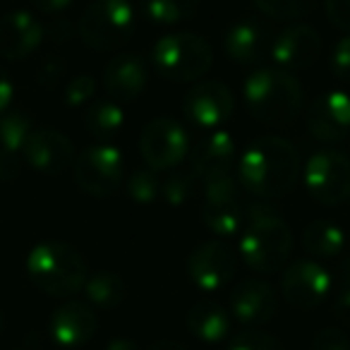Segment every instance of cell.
Returning a JSON list of instances; mask_svg holds the SVG:
<instances>
[{
  "instance_id": "43",
  "label": "cell",
  "mask_w": 350,
  "mask_h": 350,
  "mask_svg": "<svg viewBox=\"0 0 350 350\" xmlns=\"http://www.w3.org/2000/svg\"><path fill=\"white\" fill-rule=\"evenodd\" d=\"M149 350H187V348L178 343V340H156Z\"/></svg>"
},
{
  "instance_id": "19",
  "label": "cell",
  "mask_w": 350,
  "mask_h": 350,
  "mask_svg": "<svg viewBox=\"0 0 350 350\" xmlns=\"http://www.w3.org/2000/svg\"><path fill=\"white\" fill-rule=\"evenodd\" d=\"M96 326L98 319L94 314L92 305L79 300H70L65 305H60L49 321L51 338L60 348H68V350L82 348L84 343H89L94 338V334H96Z\"/></svg>"
},
{
  "instance_id": "21",
  "label": "cell",
  "mask_w": 350,
  "mask_h": 350,
  "mask_svg": "<svg viewBox=\"0 0 350 350\" xmlns=\"http://www.w3.org/2000/svg\"><path fill=\"white\" fill-rule=\"evenodd\" d=\"M146 84H149V68H146L144 58H139L137 53L116 55L108 60L106 70H103V87L118 103L139 98Z\"/></svg>"
},
{
  "instance_id": "6",
  "label": "cell",
  "mask_w": 350,
  "mask_h": 350,
  "mask_svg": "<svg viewBox=\"0 0 350 350\" xmlns=\"http://www.w3.org/2000/svg\"><path fill=\"white\" fill-rule=\"evenodd\" d=\"M137 10L130 0H94L79 20V39L94 51H116L132 39Z\"/></svg>"
},
{
  "instance_id": "16",
  "label": "cell",
  "mask_w": 350,
  "mask_h": 350,
  "mask_svg": "<svg viewBox=\"0 0 350 350\" xmlns=\"http://www.w3.org/2000/svg\"><path fill=\"white\" fill-rule=\"evenodd\" d=\"M238 161V142L228 130H211L190 149V173L197 180L209 183L230 175Z\"/></svg>"
},
{
  "instance_id": "11",
  "label": "cell",
  "mask_w": 350,
  "mask_h": 350,
  "mask_svg": "<svg viewBox=\"0 0 350 350\" xmlns=\"http://www.w3.org/2000/svg\"><path fill=\"white\" fill-rule=\"evenodd\" d=\"M331 288H334L331 271L324 264L314 262V259L293 262L291 267L283 271V278H281L283 297H286L288 305L297 307V310L319 307L321 302L331 295Z\"/></svg>"
},
{
  "instance_id": "26",
  "label": "cell",
  "mask_w": 350,
  "mask_h": 350,
  "mask_svg": "<svg viewBox=\"0 0 350 350\" xmlns=\"http://www.w3.org/2000/svg\"><path fill=\"white\" fill-rule=\"evenodd\" d=\"M200 10V0H139V12L151 25L173 27L190 22Z\"/></svg>"
},
{
  "instance_id": "22",
  "label": "cell",
  "mask_w": 350,
  "mask_h": 350,
  "mask_svg": "<svg viewBox=\"0 0 350 350\" xmlns=\"http://www.w3.org/2000/svg\"><path fill=\"white\" fill-rule=\"evenodd\" d=\"M269 31L257 20H240L226 31L224 53L230 63L254 65L269 53Z\"/></svg>"
},
{
  "instance_id": "25",
  "label": "cell",
  "mask_w": 350,
  "mask_h": 350,
  "mask_svg": "<svg viewBox=\"0 0 350 350\" xmlns=\"http://www.w3.org/2000/svg\"><path fill=\"white\" fill-rule=\"evenodd\" d=\"M122 125H125V113L113 98L96 101L84 113V127L94 139H98V144H108V139H113L122 130Z\"/></svg>"
},
{
  "instance_id": "46",
  "label": "cell",
  "mask_w": 350,
  "mask_h": 350,
  "mask_svg": "<svg viewBox=\"0 0 350 350\" xmlns=\"http://www.w3.org/2000/svg\"><path fill=\"white\" fill-rule=\"evenodd\" d=\"M17 350H22V348H17Z\"/></svg>"
},
{
  "instance_id": "17",
  "label": "cell",
  "mask_w": 350,
  "mask_h": 350,
  "mask_svg": "<svg viewBox=\"0 0 350 350\" xmlns=\"http://www.w3.org/2000/svg\"><path fill=\"white\" fill-rule=\"evenodd\" d=\"M22 156L36 173L60 175L75 163V146L63 132L41 127V130H31Z\"/></svg>"
},
{
  "instance_id": "47",
  "label": "cell",
  "mask_w": 350,
  "mask_h": 350,
  "mask_svg": "<svg viewBox=\"0 0 350 350\" xmlns=\"http://www.w3.org/2000/svg\"><path fill=\"white\" fill-rule=\"evenodd\" d=\"M348 202H350V200H348Z\"/></svg>"
},
{
  "instance_id": "18",
  "label": "cell",
  "mask_w": 350,
  "mask_h": 350,
  "mask_svg": "<svg viewBox=\"0 0 350 350\" xmlns=\"http://www.w3.org/2000/svg\"><path fill=\"white\" fill-rule=\"evenodd\" d=\"M276 291L262 278H245L230 293V314L250 329L269 324L276 317Z\"/></svg>"
},
{
  "instance_id": "2",
  "label": "cell",
  "mask_w": 350,
  "mask_h": 350,
  "mask_svg": "<svg viewBox=\"0 0 350 350\" xmlns=\"http://www.w3.org/2000/svg\"><path fill=\"white\" fill-rule=\"evenodd\" d=\"M293 233L283 216L269 204L247 206L240 230L238 254L247 269L257 273H276L291 257Z\"/></svg>"
},
{
  "instance_id": "14",
  "label": "cell",
  "mask_w": 350,
  "mask_h": 350,
  "mask_svg": "<svg viewBox=\"0 0 350 350\" xmlns=\"http://www.w3.org/2000/svg\"><path fill=\"white\" fill-rule=\"evenodd\" d=\"M269 55L273 60V68L291 75L302 72L319 60L321 36L310 25H293L271 41Z\"/></svg>"
},
{
  "instance_id": "37",
  "label": "cell",
  "mask_w": 350,
  "mask_h": 350,
  "mask_svg": "<svg viewBox=\"0 0 350 350\" xmlns=\"http://www.w3.org/2000/svg\"><path fill=\"white\" fill-rule=\"evenodd\" d=\"M22 170V154H12V151L0 149V180H15Z\"/></svg>"
},
{
  "instance_id": "28",
  "label": "cell",
  "mask_w": 350,
  "mask_h": 350,
  "mask_svg": "<svg viewBox=\"0 0 350 350\" xmlns=\"http://www.w3.org/2000/svg\"><path fill=\"white\" fill-rule=\"evenodd\" d=\"M31 130H34V122H31L29 113L20 111V108H10L0 116V149L22 154Z\"/></svg>"
},
{
  "instance_id": "7",
  "label": "cell",
  "mask_w": 350,
  "mask_h": 350,
  "mask_svg": "<svg viewBox=\"0 0 350 350\" xmlns=\"http://www.w3.org/2000/svg\"><path fill=\"white\" fill-rule=\"evenodd\" d=\"M307 195L324 206H340L350 200V159L343 151L319 149L302 168Z\"/></svg>"
},
{
  "instance_id": "3",
  "label": "cell",
  "mask_w": 350,
  "mask_h": 350,
  "mask_svg": "<svg viewBox=\"0 0 350 350\" xmlns=\"http://www.w3.org/2000/svg\"><path fill=\"white\" fill-rule=\"evenodd\" d=\"M245 106L259 122L283 127L302 111V84L278 68H259L245 79Z\"/></svg>"
},
{
  "instance_id": "35",
  "label": "cell",
  "mask_w": 350,
  "mask_h": 350,
  "mask_svg": "<svg viewBox=\"0 0 350 350\" xmlns=\"http://www.w3.org/2000/svg\"><path fill=\"white\" fill-rule=\"evenodd\" d=\"M312 350H350V338L340 329L326 326V329L317 331Z\"/></svg>"
},
{
  "instance_id": "24",
  "label": "cell",
  "mask_w": 350,
  "mask_h": 350,
  "mask_svg": "<svg viewBox=\"0 0 350 350\" xmlns=\"http://www.w3.org/2000/svg\"><path fill=\"white\" fill-rule=\"evenodd\" d=\"M302 247L307 250V254H312L317 259L338 257L345 247V233L334 221H326V219L312 221L302 230Z\"/></svg>"
},
{
  "instance_id": "33",
  "label": "cell",
  "mask_w": 350,
  "mask_h": 350,
  "mask_svg": "<svg viewBox=\"0 0 350 350\" xmlns=\"http://www.w3.org/2000/svg\"><path fill=\"white\" fill-rule=\"evenodd\" d=\"M94 94H96V79L92 75H77L68 82L63 94V101L68 103L70 108H79L87 101H92Z\"/></svg>"
},
{
  "instance_id": "15",
  "label": "cell",
  "mask_w": 350,
  "mask_h": 350,
  "mask_svg": "<svg viewBox=\"0 0 350 350\" xmlns=\"http://www.w3.org/2000/svg\"><path fill=\"white\" fill-rule=\"evenodd\" d=\"M307 130L324 144H338L350 135V94L329 89L312 101L307 113Z\"/></svg>"
},
{
  "instance_id": "20",
  "label": "cell",
  "mask_w": 350,
  "mask_h": 350,
  "mask_svg": "<svg viewBox=\"0 0 350 350\" xmlns=\"http://www.w3.org/2000/svg\"><path fill=\"white\" fill-rule=\"evenodd\" d=\"M46 39V27L31 12L15 10L0 17V55L5 60H25Z\"/></svg>"
},
{
  "instance_id": "23",
  "label": "cell",
  "mask_w": 350,
  "mask_h": 350,
  "mask_svg": "<svg viewBox=\"0 0 350 350\" xmlns=\"http://www.w3.org/2000/svg\"><path fill=\"white\" fill-rule=\"evenodd\" d=\"M187 329L204 343H219L230 334V314L214 300H202L187 312Z\"/></svg>"
},
{
  "instance_id": "8",
  "label": "cell",
  "mask_w": 350,
  "mask_h": 350,
  "mask_svg": "<svg viewBox=\"0 0 350 350\" xmlns=\"http://www.w3.org/2000/svg\"><path fill=\"white\" fill-rule=\"evenodd\" d=\"M75 183L92 197H111L125 178V156L113 144L87 146L75 156Z\"/></svg>"
},
{
  "instance_id": "4",
  "label": "cell",
  "mask_w": 350,
  "mask_h": 350,
  "mask_svg": "<svg viewBox=\"0 0 350 350\" xmlns=\"http://www.w3.org/2000/svg\"><path fill=\"white\" fill-rule=\"evenodd\" d=\"M27 273L31 283L46 295L68 297L84 288L87 281V262L68 243L46 240L31 247L27 257Z\"/></svg>"
},
{
  "instance_id": "29",
  "label": "cell",
  "mask_w": 350,
  "mask_h": 350,
  "mask_svg": "<svg viewBox=\"0 0 350 350\" xmlns=\"http://www.w3.org/2000/svg\"><path fill=\"white\" fill-rule=\"evenodd\" d=\"M161 187H163V178L159 170L142 165L127 178V195L135 204L149 206L161 200Z\"/></svg>"
},
{
  "instance_id": "13",
  "label": "cell",
  "mask_w": 350,
  "mask_h": 350,
  "mask_svg": "<svg viewBox=\"0 0 350 350\" xmlns=\"http://www.w3.org/2000/svg\"><path fill=\"white\" fill-rule=\"evenodd\" d=\"M235 267H238V257L230 245L219 238L197 245L187 259V273L192 283L204 293L221 291L235 276Z\"/></svg>"
},
{
  "instance_id": "36",
  "label": "cell",
  "mask_w": 350,
  "mask_h": 350,
  "mask_svg": "<svg viewBox=\"0 0 350 350\" xmlns=\"http://www.w3.org/2000/svg\"><path fill=\"white\" fill-rule=\"evenodd\" d=\"M324 10L336 29L350 34V0H324Z\"/></svg>"
},
{
  "instance_id": "10",
  "label": "cell",
  "mask_w": 350,
  "mask_h": 350,
  "mask_svg": "<svg viewBox=\"0 0 350 350\" xmlns=\"http://www.w3.org/2000/svg\"><path fill=\"white\" fill-rule=\"evenodd\" d=\"M139 154L144 165L168 173L190 156V135L173 118H154L139 135Z\"/></svg>"
},
{
  "instance_id": "27",
  "label": "cell",
  "mask_w": 350,
  "mask_h": 350,
  "mask_svg": "<svg viewBox=\"0 0 350 350\" xmlns=\"http://www.w3.org/2000/svg\"><path fill=\"white\" fill-rule=\"evenodd\" d=\"M82 291L87 295V305L101 307V310H113L125 300V281L113 271H98L94 276H87Z\"/></svg>"
},
{
  "instance_id": "5",
  "label": "cell",
  "mask_w": 350,
  "mask_h": 350,
  "mask_svg": "<svg viewBox=\"0 0 350 350\" xmlns=\"http://www.w3.org/2000/svg\"><path fill=\"white\" fill-rule=\"evenodd\" d=\"M151 60L161 77L187 84L197 82L209 72L214 63V51L204 36L192 34V31H175L156 41Z\"/></svg>"
},
{
  "instance_id": "39",
  "label": "cell",
  "mask_w": 350,
  "mask_h": 350,
  "mask_svg": "<svg viewBox=\"0 0 350 350\" xmlns=\"http://www.w3.org/2000/svg\"><path fill=\"white\" fill-rule=\"evenodd\" d=\"M12 101H15V84H12L10 75L0 68V116L10 111Z\"/></svg>"
},
{
  "instance_id": "34",
  "label": "cell",
  "mask_w": 350,
  "mask_h": 350,
  "mask_svg": "<svg viewBox=\"0 0 350 350\" xmlns=\"http://www.w3.org/2000/svg\"><path fill=\"white\" fill-rule=\"evenodd\" d=\"M331 72H334L336 79L350 84V34H345L343 39H338L331 49Z\"/></svg>"
},
{
  "instance_id": "12",
  "label": "cell",
  "mask_w": 350,
  "mask_h": 350,
  "mask_svg": "<svg viewBox=\"0 0 350 350\" xmlns=\"http://www.w3.org/2000/svg\"><path fill=\"white\" fill-rule=\"evenodd\" d=\"M233 92L219 79L197 82L183 98V113L200 130H219L233 113Z\"/></svg>"
},
{
  "instance_id": "45",
  "label": "cell",
  "mask_w": 350,
  "mask_h": 350,
  "mask_svg": "<svg viewBox=\"0 0 350 350\" xmlns=\"http://www.w3.org/2000/svg\"><path fill=\"white\" fill-rule=\"evenodd\" d=\"M0 331H3V317H0Z\"/></svg>"
},
{
  "instance_id": "1",
  "label": "cell",
  "mask_w": 350,
  "mask_h": 350,
  "mask_svg": "<svg viewBox=\"0 0 350 350\" xmlns=\"http://www.w3.org/2000/svg\"><path fill=\"white\" fill-rule=\"evenodd\" d=\"M300 159L295 146L276 135L254 139L238 159V185L259 200H281L295 187Z\"/></svg>"
},
{
  "instance_id": "9",
  "label": "cell",
  "mask_w": 350,
  "mask_h": 350,
  "mask_svg": "<svg viewBox=\"0 0 350 350\" xmlns=\"http://www.w3.org/2000/svg\"><path fill=\"white\" fill-rule=\"evenodd\" d=\"M243 187L238 185L233 175L214 178L204 183V209H202V221L206 230L216 235L219 240L233 238L243 230L247 206L243 204Z\"/></svg>"
},
{
  "instance_id": "32",
  "label": "cell",
  "mask_w": 350,
  "mask_h": 350,
  "mask_svg": "<svg viewBox=\"0 0 350 350\" xmlns=\"http://www.w3.org/2000/svg\"><path fill=\"white\" fill-rule=\"evenodd\" d=\"M228 350H286L276 336L259 329H245L230 340Z\"/></svg>"
},
{
  "instance_id": "41",
  "label": "cell",
  "mask_w": 350,
  "mask_h": 350,
  "mask_svg": "<svg viewBox=\"0 0 350 350\" xmlns=\"http://www.w3.org/2000/svg\"><path fill=\"white\" fill-rule=\"evenodd\" d=\"M106 350H139V348H137V343L130 338H113L111 343L106 345Z\"/></svg>"
},
{
  "instance_id": "30",
  "label": "cell",
  "mask_w": 350,
  "mask_h": 350,
  "mask_svg": "<svg viewBox=\"0 0 350 350\" xmlns=\"http://www.w3.org/2000/svg\"><path fill=\"white\" fill-rule=\"evenodd\" d=\"M195 175L190 170H170L163 178V187H161V200L168 206H183L192 195V185H195Z\"/></svg>"
},
{
  "instance_id": "42",
  "label": "cell",
  "mask_w": 350,
  "mask_h": 350,
  "mask_svg": "<svg viewBox=\"0 0 350 350\" xmlns=\"http://www.w3.org/2000/svg\"><path fill=\"white\" fill-rule=\"evenodd\" d=\"M46 34H58L55 36L58 41H68L70 39V25L68 22H55V25L51 27V31H46Z\"/></svg>"
},
{
  "instance_id": "40",
  "label": "cell",
  "mask_w": 350,
  "mask_h": 350,
  "mask_svg": "<svg viewBox=\"0 0 350 350\" xmlns=\"http://www.w3.org/2000/svg\"><path fill=\"white\" fill-rule=\"evenodd\" d=\"M31 5L44 15H60L72 5V0H31Z\"/></svg>"
},
{
  "instance_id": "31",
  "label": "cell",
  "mask_w": 350,
  "mask_h": 350,
  "mask_svg": "<svg viewBox=\"0 0 350 350\" xmlns=\"http://www.w3.org/2000/svg\"><path fill=\"white\" fill-rule=\"evenodd\" d=\"M254 5L271 20L291 22L305 17L317 5V0H254Z\"/></svg>"
},
{
  "instance_id": "38",
  "label": "cell",
  "mask_w": 350,
  "mask_h": 350,
  "mask_svg": "<svg viewBox=\"0 0 350 350\" xmlns=\"http://www.w3.org/2000/svg\"><path fill=\"white\" fill-rule=\"evenodd\" d=\"M334 314L340 324L350 326V286H340L334 297Z\"/></svg>"
},
{
  "instance_id": "44",
  "label": "cell",
  "mask_w": 350,
  "mask_h": 350,
  "mask_svg": "<svg viewBox=\"0 0 350 350\" xmlns=\"http://www.w3.org/2000/svg\"><path fill=\"white\" fill-rule=\"evenodd\" d=\"M338 278H340V286H350V257L343 259V264H340Z\"/></svg>"
}]
</instances>
